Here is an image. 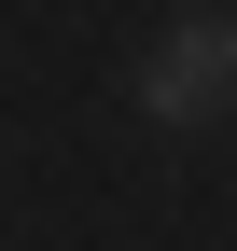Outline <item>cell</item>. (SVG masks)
I'll return each mask as SVG.
<instances>
[{
    "label": "cell",
    "mask_w": 237,
    "mask_h": 251,
    "mask_svg": "<svg viewBox=\"0 0 237 251\" xmlns=\"http://www.w3.org/2000/svg\"><path fill=\"white\" fill-rule=\"evenodd\" d=\"M237 98V14H182L154 56H140V112L154 126H210Z\"/></svg>",
    "instance_id": "cell-1"
}]
</instances>
